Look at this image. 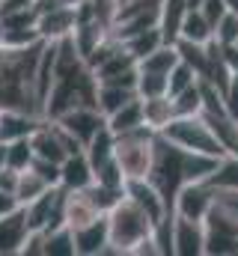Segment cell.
<instances>
[{
  "label": "cell",
  "mask_w": 238,
  "mask_h": 256,
  "mask_svg": "<svg viewBox=\"0 0 238 256\" xmlns=\"http://www.w3.org/2000/svg\"><path fill=\"white\" fill-rule=\"evenodd\" d=\"M224 108H226V114L232 120H238V72L230 74V84L224 90Z\"/></svg>",
  "instance_id": "484cf974"
},
{
  "label": "cell",
  "mask_w": 238,
  "mask_h": 256,
  "mask_svg": "<svg viewBox=\"0 0 238 256\" xmlns=\"http://www.w3.org/2000/svg\"><path fill=\"white\" fill-rule=\"evenodd\" d=\"M214 39H218L220 45H236L238 42V12L236 9H230V12L218 21V27H214Z\"/></svg>",
  "instance_id": "d4e9b609"
},
{
  "label": "cell",
  "mask_w": 238,
  "mask_h": 256,
  "mask_svg": "<svg viewBox=\"0 0 238 256\" xmlns=\"http://www.w3.org/2000/svg\"><path fill=\"white\" fill-rule=\"evenodd\" d=\"M122 42H125V48H128V51H131L137 60H143L146 54H152L155 48H161L167 39H164L161 27H146V30H140V33H131V36H125Z\"/></svg>",
  "instance_id": "44dd1931"
},
{
  "label": "cell",
  "mask_w": 238,
  "mask_h": 256,
  "mask_svg": "<svg viewBox=\"0 0 238 256\" xmlns=\"http://www.w3.org/2000/svg\"><path fill=\"white\" fill-rule=\"evenodd\" d=\"M30 236L24 208L0 214V256H21V248Z\"/></svg>",
  "instance_id": "8fae6325"
},
{
  "label": "cell",
  "mask_w": 238,
  "mask_h": 256,
  "mask_svg": "<svg viewBox=\"0 0 238 256\" xmlns=\"http://www.w3.org/2000/svg\"><path fill=\"white\" fill-rule=\"evenodd\" d=\"M74 244H78V256H104L110 248V236H108V214L96 218L86 226L74 230Z\"/></svg>",
  "instance_id": "7c38bea8"
},
{
  "label": "cell",
  "mask_w": 238,
  "mask_h": 256,
  "mask_svg": "<svg viewBox=\"0 0 238 256\" xmlns=\"http://www.w3.org/2000/svg\"><path fill=\"white\" fill-rule=\"evenodd\" d=\"M190 12L188 0H161V15H158V27L164 33L167 42H176L182 33V21Z\"/></svg>",
  "instance_id": "2e32d148"
},
{
  "label": "cell",
  "mask_w": 238,
  "mask_h": 256,
  "mask_svg": "<svg viewBox=\"0 0 238 256\" xmlns=\"http://www.w3.org/2000/svg\"><path fill=\"white\" fill-rule=\"evenodd\" d=\"M108 128L116 137L119 134H128V131H137V128H146L143 126V102H140V96L134 102H128V104H122L119 110H114L108 116Z\"/></svg>",
  "instance_id": "e0dca14e"
},
{
  "label": "cell",
  "mask_w": 238,
  "mask_h": 256,
  "mask_svg": "<svg viewBox=\"0 0 238 256\" xmlns=\"http://www.w3.org/2000/svg\"><path fill=\"white\" fill-rule=\"evenodd\" d=\"M134 98H137V86H125V84H98L96 90V108L104 114V120Z\"/></svg>",
  "instance_id": "9a60e30c"
},
{
  "label": "cell",
  "mask_w": 238,
  "mask_h": 256,
  "mask_svg": "<svg viewBox=\"0 0 238 256\" xmlns=\"http://www.w3.org/2000/svg\"><path fill=\"white\" fill-rule=\"evenodd\" d=\"M92 182H96V170H92V161H90L86 149L72 152L60 164V185L66 191H86Z\"/></svg>",
  "instance_id": "9c48e42d"
},
{
  "label": "cell",
  "mask_w": 238,
  "mask_h": 256,
  "mask_svg": "<svg viewBox=\"0 0 238 256\" xmlns=\"http://www.w3.org/2000/svg\"><path fill=\"white\" fill-rule=\"evenodd\" d=\"M178 39H188V42H200V45H208L214 39V27L208 24V18L200 12V9H190L182 21V33Z\"/></svg>",
  "instance_id": "d6986e66"
},
{
  "label": "cell",
  "mask_w": 238,
  "mask_h": 256,
  "mask_svg": "<svg viewBox=\"0 0 238 256\" xmlns=\"http://www.w3.org/2000/svg\"><path fill=\"white\" fill-rule=\"evenodd\" d=\"M3 143H6V140H3ZM33 158H36V152H33V143H30V137L6 143V164H9V167H15V170H24V167H30V164H33Z\"/></svg>",
  "instance_id": "603a6c76"
},
{
  "label": "cell",
  "mask_w": 238,
  "mask_h": 256,
  "mask_svg": "<svg viewBox=\"0 0 238 256\" xmlns=\"http://www.w3.org/2000/svg\"><path fill=\"white\" fill-rule=\"evenodd\" d=\"M48 188H54L45 176H39L33 167H24L21 173H18V185H15V196H18V202L21 206H27V202H33L36 196H42V194L48 191Z\"/></svg>",
  "instance_id": "ac0fdd59"
},
{
  "label": "cell",
  "mask_w": 238,
  "mask_h": 256,
  "mask_svg": "<svg viewBox=\"0 0 238 256\" xmlns=\"http://www.w3.org/2000/svg\"><path fill=\"white\" fill-rule=\"evenodd\" d=\"M158 155V134L149 128H137L116 137V161L125 179H149Z\"/></svg>",
  "instance_id": "3957f363"
},
{
  "label": "cell",
  "mask_w": 238,
  "mask_h": 256,
  "mask_svg": "<svg viewBox=\"0 0 238 256\" xmlns=\"http://www.w3.org/2000/svg\"><path fill=\"white\" fill-rule=\"evenodd\" d=\"M176 104V116H200L206 114V102H202V84H194L188 90H182L178 96H170Z\"/></svg>",
  "instance_id": "7402d4cb"
},
{
  "label": "cell",
  "mask_w": 238,
  "mask_h": 256,
  "mask_svg": "<svg viewBox=\"0 0 238 256\" xmlns=\"http://www.w3.org/2000/svg\"><path fill=\"white\" fill-rule=\"evenodd\" d=\"M3 167H6V143L0 140V170H3Z\"/></svg>",
  "instance_id": "f546056e"
},
{
  "label": "cell",
  "mask_w": 238,
  "mask_h": 256,
  "mask_svg": "<svg viewBox=\"0 0 238 256\" xmlns=\"http://www.w3.org/2000/svg\"><path fill=\"white\" fill-rule=\"evenodd\" d=\"M45 256H78L74 244V230L68 224L45 230Z\"/></svg>",
  "instance_id": "ffe728a7"
},
{
  "label": "cell",
  "mask_w": 238,
  "mask_h": 256,
  "mask_svg": "<svg viewBox=\"0 0 238 256\" xmlns=\"http://www.w3.org/2000/svg\"><path fill=\"white\" fill-rule=\"evenodd\" d=\"M206 256H238V220L218 206L206 218Z\"/></svg>",
  "instance_id": "277c9868"
},
{
  "label": "cell",
  "mask_w": 238,
  "mask_h": 256,
  "mask_svg": "<svg viewBox=\"0 0 238 256\" xmlns=\"http://www.w3.org/2000/svg\"><path fill=\"white\" fill-rule=\"evenodd\" d=\"M200 12L208 18V24H212V27H218V21L230 12V3H226V0H206V3L200 6Z\"/></svg>",
  "instance_id": "4316f807"
},
{
  "label": "cell",
  "mask_w": 238,
  "mask_h": 256,
  "mask_svg": "<svg viewBox=\"0 0 238 256\" xmlns=\"http://www.w3.org/2000/svg\"><path fill=\"white\" fill-rule=\"evenodd\" d=\"M62 3H66V6H74V9H78V6H84V3H90V0H62Z\"/></svg>",
  "instance_id": "4dcf8cb0"
},
{
  "label": "cell",
  "mask_w": 238,
  "mask_h": 256,
  "mask_svg": "<svg viewBox=\"0 0 238 256\" xmlns=\"http://www.w3.org/2000/svg\"><path fill=\"white\" fill-rule=\"evenodd\" d=\"M143 102V126L155 134H161L164 128L176 120V104L170 96H149V98H140Z\"/></svg>",
  "instance_id": "5bb4252c"
},
{
  "label": "cell",
  "mask_w": 238,
  "mask_h": 256,
  "mask_svg": "<svg viewBox=\"0 0 238 256\" xmlns=\"http://www.w3.org/2000/svg\"><path fill=\"white\" fill-rule=\"evenodd\" d=\"M202 3H206V0H188V6H190V9H200Z\"/></svg>",
  "instance_id": "d6a6232c"
},
{
  "label": "cell",
  "mask_w": 238,
  "mask_h": 256,
  "mask_svg": "<svg viewBox=\"0 0 238 256\" xmlns=\"http://www.w3.org/2000/svg\"><path fill=\"white\" fill-rule=\"evenodd\" d=\"M6 45V27H3V18H0V48Z\"/></svg>",
  "instance_id": "1f68e13d"
},
{
  "label": "cell",
  "mask_w": 238,
  "mask_h": 256,
  "mask_svg": "<svg viewBox=\"0 0 238 256\" xmlns=\"http://www.w3.org/2000/svg\"><path fill=\"white\" fill-rule=\"evenodd\" d=\"M18 173H21V170H15V167H9V164H6V167L0 170V188H3V191H9V194H15Z\"/></svg>",
  "instance_id": "83f0119b"
},
{
  "label": "cell",
  "mask_w": 238,
  "mask_h": 256,
  "mask_svg": "<svg viewBox=\"0 0 238 256\" xmlns=\"http://www.w3.org/2000/svg\"><path fill=\"white\" fill-rule=\"evenodd\" d=\"M212 206H214V185L208 179L184 182L173 196V212L184 214V218H194V220H206Z\"/></svg>",
  "instance_id": "5b68a950"
},
{
  "label": "cell",
  "mask_w": 238,
  "mask_h": 256,
  "mask_svg": "<svg viewBox=\"0 0 238 256\" xmlns=\"http://www.w3.org/2000/svg\"><path fill=\"white\" fill-rule=\"evenodd\" d=\"M194 84H200L196 68L188 66L184 60H178V63L173 66V72H170V96H178L182 90H188V86H194Z\"/></svg>",
  "instance_id": "cb8c5ba5"
},
{
  "label": "cell",
  "mask_w": 238,
  "mask_h": 256,
  "mask_svg": "<svg viewBox=\"0 0 238 256\" xmlns=\"http://www.w3.org/2000/svg\"><path fill=\"white\" fill-rule=\"evenodd\" d=\"M104 212L92 202V196L86 191H66V224L72 226V230H78V226H86V224H92L96 218H102Z\"/></svg>",
  "instance_id": "4fadbf2b"
},
{
  "label": "cell",
  "mask_w": 238,
  "mask_h": 256,
  "mask_svg": "<svg viewBox=\"0 0 238 256\" xmlns=\"http://www.w3.org/2000/svg\"><path fill=\"white\" fill-rule=\"evenodd\" d=\"M108 236H110L108 254L134 256L140 242H146L149 236H155V220L125 194L116 206L108 212Z\"/></svg>",
  "instance_id": "6da1fadb"
},
{
  "label": "cell",
  "mask_w": 238,
  "mask_h": 256,
  "mask_svg": "<svg viewBox=\"0 0 238 256\" xmlns=\"http://www.w3.org/2000/svg\"><path fill=\"white\" fill-rule=\"evenodd\" d=\"M173 254L206 256V220H194L173 212Z\"/></svg>",
  "instance_id": "52a82bcc"
},
{
  "label": "cell",
  "mask_w": 238,
  "mask_h": 256,
  "mask_svg": "<svg viewBox=\"0 0 238 256\" xmlns=\"http://www.w3.org/2000/svg\"><path fill=\"white\" fill-rule=\"evenodd\" d=\"M236 45H238V42H236Z\"/></svg>",
  "instance_id": "836d02e7"
},
{
  "label": "cell",
  "mask_w": 238,
  "mask_h": 256,
  "mask_svg": "<svg viewBox=\"0 0 238 256\" xmlns=\"http://www.w3.org/2000/svg\"><path fill=\"white\" fill-rule=\"evenodd\" d=\"M161 137L170 140L178 149H184V152H194V155H208V158H220V161L230 158L224 140L218 137V131L208 122L206 114H200V116H176L161 131Z\"/></svg>",
  "instance_id": "7a4b0ae2"
},
{
  "label": "cell",
  "mask_w": 238,
  "mask_h": 256,
  "mask_svg": "<svg viewBox=\"0 0 238 256\" xmlns=\"http://www.w3.org/2000/svg\"><path fill=\"white\" fill-rule=\"evenodd\" d=\"M57 122L66 128V131H68V134L84 146V149H86V143H90L102 128L108 126L104 114H102L96 104H80V108H74V110H68V114L57 116Z\"/></svg>",
  "instance_id": "8992f818"
},
{
  "label": "cell",
  "mask_w": 238,
  "mask_h": 256,
  "mask_svg": "<svg viewBox=\"0 0 238 256\" xmlns=\"http://www.w3.org/2000/svg\"><path fill=\"white\" fill-rule=\"evenodd\" d=\"M36 27H39V36H42L45 42L68 39V36L74 33V27H78V9L62 3V6L51 9V12H42L39 21H36Z\"/></svg>",
  "instance_id": "30bf717a"
},
{
  "label": "cell",
  "mask_w": 238,
  "mask_h": 256,
  "mask_svg": "<svg viewBox=\"0 0 238 256\" xmlns=\"http://www.w3.org/2000/svg\"><path fill=\"white\" fill-rule=\"evenodd\" d=\"M15 208H21V202H18V196L0 188V214H9V212H15Z\"/></svg>",
  "instance_id": "f1b7e54d"
},
{
  "label": "cell",
  "mask_w": 238,
  "mask_h": 256,
  "mask_svg": "<svg viewBox=\"0 0 238 256\" xmlns=\"http://www.w3.org/2000/svg\"><path fill=\"white\" fill-rule=\"evenodd\" d=\"M45 122L42 114L36 110H24V108H0V140L12 143V140H24L33 137V131Z\"/></svg>",
  "instance_id": "ba28073f"
}]
</instances>
